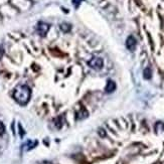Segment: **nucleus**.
<instances>
[{
	"label": "nucleus",
	"mask_w": 164,
	"mask_h": 164,
	"mask_svg": "<svg viewBox=\"0 0 164 164\" xmlns=\"http://www.w3.org/2000/svg\"><path fill=\"white\" fill-rule=\"evenodd\" d=\"M31 96V91L29 87L26 85H20L15 88L14 92H13V98L18 104L21 106H24L29 102Z\"/></svg>",
	"instance_id": "obj_1"
},
{
	"label": "nucleus",
	"mask_w": 164,
	"mask_h": 164,
	"mask_svg": "<svg viewBox=\"0 0 164 164\" xmlns=\"http://www.w3.org/2000/svg\"><path fill=\"white\" fill-rule=\"evenodd\" d=\"M88 63L92 68H94L96 71H100L104 65V60L99 57H94L89 60Z\"/></svg>",
	"instance_id": "obj_2"
},
{
	"label": "nucleus",
	"mask_w": 164,
	"mask_h": 164,
	"mask_svg": "<svg viewBox=\"0 0 164 164\" xmlns=\"http://www.w3.org/2000/svg\"><path fill=\"white\" fill-rule=\"evenodd\" d=\"M49 29V25L44 22H39L38 24V27H36V30H38V34H40L41 36L46 35Z\"/></svg>",
	"instance_id": "obj_3"
},
{
	"label": "nucleus",
	"mask_w": 164,
	"mask_h": 164,
	"mask_svg": "<svg viewBox=\"0 0 164 164\" xmlns=\"http://www.w3.org/2000/svg\"><path fill=\"white\" fill-rule=\"evenodd\" d=\"M136 46H137L136 39H135L134 36L130 35L128 38H127V40H126V46H127V49H128L129 51H135V49H136Z\"/></svg>",
	"instance_id": "obj_4"
},
{
	"label": "nucleus",
	"mask_w": 164,
	"mask_h": 164,
	"mask_svg": "<svg viewBox=\"0 0 164 164\" xmlns=\"http://www.w3.org/2000/svg\"><path fill=\"white\" fill-rule=\"evenodd\" d=\"M115 90H116V84L114 83L113 81H108L107 85H106V88H105L106 93L110 94V93H113Z\"/></svg>",
	"instance_id": "obj_5"
},
{
	"label": "nucleus",
	"mask_w": 164,
	"mask_h": 164,
	"mask_svg": "<svg viewBox=\"0 0 164 164\" xmlns=\"http://www.w3.org/2000/svg\"><path fill=\"white\" fill-rule=\"evenodd\" d=\"M88 116V112H87L86 109H81L80 111L78 112V114H76V118L79 119V120H83V119H85Z\"/></svg>",
	"instance_id": "obj_6"
},
{
	"label": "nucleus",
	"mask_w": 164,
	"mask_h": 164,
	"mask_svg": "<svg viewBox=\"0 0 164 164\" xmlns=\"http://www.w3.org/2000/svg\"><path fill=\"white\" fill-rule=\"evenodd\" d=\"M151 76H152L151 68H146L144 70V78L146 79V80H149V79H151Z\"/></svg>",
	"instance_id": "obj_7"
},
{
	"label": "nucleus",
	"mask_w": 164,
	"mask_h": 164,
	"mask_svg": "<svg viewBox=\"0 0 164 164\" xmlns=\"http://www.w3.org/2000/svg\"><path fill=\"white\" fill-rule=\"evenodd\" d=\"M60 29H62L63 32H68V31L71 30V24L63 22V23L60 24Z\"/></svg>",
	"instance_id": "obj_8"
},
{
	"label": "nucleus",
	"mask_w": 164,
	"mask_h": 164,
	"mask_svg": "<svg viewBox=\"0 0 164 164\" xmlns=\"http://www.w3.org/2000/svg\"><path fill=\"white\" fill-rule=\"evenodd\" d=\"M4 132H5V126H4V124L0 121V135H3Z\"/></svg>",
	"instance_id": "obj_9"
},
{
	"label": "nucleus",
	"mask_w": 164,
	"mask_h": 164,
	"mask_svg": "<svg viewBox=\"0 0 164 164\" xmlns=\"http://www.w3.org/2000/svg\"><path fill=\"white\" fill-rule=\"evenodd\" d=\"M83 1V0H73V4H74V6L76 7V8H78L79 6H80V4H81V2Z\"/></svg>",
	"instance_id": "obj_10"
}]
</instances>
